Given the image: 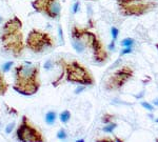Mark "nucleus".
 <instances>
[{"label": "nucleus", "instance_id": "obj_1", "mask_svg": "<svg viewBox=\"0 0 158 142\" xmlns=\"http://www.w3.org/2000/svg\"><path fill=\"white\" fill-rule=\"evenodd\" d=\"M41 87L40 65L33 62H23L14 68L13 90L25 97L38 93Z\"/></svg>", "mask_w": 158, "mask_h": 142}, {"label": "nucleus", "instance_id": "obj_2", "mask_svg": "<svg viewBox=\"0 0 158 142\" xmlns=\"http://www.w3.org/2000/svg\"><path fill=\"white\" fill-rule=\"evenodd\" d=\"M56 63L61 68V72L57 79L52 82L54 87H58L62 80L84 87H92L95 84V78L91 71L78 60L67 61L64 58H59Z\"/></svg>", "mask_w": 158, "mask_h": 142}, {"label": "nucleus", "instance_id": "obj_3", "mask_svg": "<svg viewBox=\"0 0 158 142\" xmlns=\"http://www.w3.org/2000/svg\"><path fill=\"white\" fill-rule=\"evenodd\" d=\"M56 40L49 32L32 28L25 39V47L35 54L50 52L56 47Z\"/></svg>", "mask_w": 158, "mask_h": 142}, {"label": "nucleus", "instance_id": "obj_4", "mask_svg": "<svg viewBox=\"0 0 158 142\" xmlns=\"http://www.w3.org/2000/svg\"><path fill=\"white\" fill-rule=\"evenodd\" d=\"M120 14L125 17L142 16L158 6V3L152 0H116Z\"/></svg>", "mask_w": 158, "mask_h": 142}, {"label": "nucleus", "instance_id": "obj_5", "mask_svg": "<svg viewBox=\"0 0 158 142\" xmlns=\"http://www.w3.org/2000/svg\"><path fill=\"white\" fill-rule=\"evenodd\" d=\"M98 35L90 28H81L76 24L71 28V43L75 52L78 54L84 53L86 49H91Z\"/></svg>", "mask_w": 158, "mask_h": 142}, {"label": "nucleus", "instance_id": "obj_6", "mask_svg": "<svg viewBox=\"0 0 158 142\" xmlns=\"http://www.w3.org/2000/svg\"><path fill=\"white\" fill-rule=\"evenodd\" d=\"M16 138L18 141L22 142H44L46 137L43 136L41 131L31 121L27 115H23L20 122L16 127Z\"/></svg>", "mask_w": 158, "mask_h": 142}, {"label": "nucleus", "instance_id": "obj_7", "mask_svg": "<svg viewBox=\"0 0 158 142\" xmlns=\"http://www.w3.org/2000/svg\"><path fill=\"white\" fill-rule=\"evenodd\" d=\"M134 76V70L129 65H122L110 74L104 80V87L108 92H116L125 87V84Z\"/></svg>", "mask_w": 158, "mask_h": 142}, {"label": "nucleus", "instance_id": "obj_8", "mask_svg": "<svg viewBox=\"0 0 158 142\" xmlns=\"http://www.w3.org/2000/svg\"><path fill=\"white\" fill-rule=\"evenodd\" d=\"M0 41H1L3 49L13 55L15 58L21 57L25 52V40L22 30L14 32V33H10V34H1Z\"/></svg>", "mask_w": 158, "mask_h": 142}, {"label": "nucleus", "instance_id": "obj_9", "mask_svg": "<svg viewBox=\"0 0 158 142\" xmlns=\"http://www.w3.org/2000/svg\"><path fill=\"white\" fill-rule=\"evenodd\" d=\"M31 4L38 14H42L53 20L60 18L62 5L59 0H33Z\"/></svg>", "mask_w": 158, "mask_h": 142}, {"label": "nucleus", "instance_id": "obj_10", "mask_svg": "<svg viewBox=\"0 0 158 142\" xmlns=\"http://www.w3.org/2000/svg\"><path fill=\"white\" fill-rule=\"evenodd\" d=\"M92 52H93V59L94 61L98 64H102L106 63L109 59V53L104 47L102 41L100 40V38L97 37L95 39L93 47H92Z\"/></svg>", "mask_w": 158, "mask_h": 142}, {"label": "nucleus", "instance_id": "obj_11", "mask_svg": "<svg viewBox=\"0 0 158 142\" xmlns=\"http://www.w3.org/2000/svg\"><path fill=\"white\" fill-rule=\"evenodd\" d=\"M23 28V22L21 18H19L18 16H13L12 18L7 19L2 25L1 28V34H10L14 32L20 31Z\"/></svg>", "mask_w": 158, "mask_h": 142}, {"label": "nucleus", "instance_id": "obj_12", "mask_svg": "<svg viewBox=\"0 0 158 142\" xmlns=\"http://www.w3.org/2000/svg\"><path fill=\"white\" fill-rule=\"evenodd\" d=\"M10 89V84L5 79V75L0 70V97L4 96Z\"/></svg>", "mask_w": 158, "mask_h": 142}, {"label": "nucleus", "instance_id": "obj_13", "mask_svg": "<svg viewBox=\"0 0 158 142\" xmlns=\"http://www.w3.org/2000/svg\"><path fill=\"white\" fill-rule=\"evenodd\" d=\"M58 115L55 111H49L46 112V114L44 115V121L48 125H54L56 120H57Z\"/></svg>", "mask_w": 158, "mask_h": 142}, {"label": "nucleus", "instance_id": "obj_14", "mask_svg": "<svg viewBox=\"0 0 158 142\" xmlns=\"http://www.w3.org/2000/svg\"><path fill=\"white\" fill-rule=\"evenodd\" d=\"M70 119H71V112L69 110H64L59 115V120H60V122H62L64 124L67 123L70 121Z\"/></svg>", "mask_w": 158, "mask_h": 142}, {"label": "nucleus", "instance_id": "obj_15", "mask_svg": "<svg viewBox=\"0 0 158 142\" xmlns=\"http://www.w3.org/2000/svg\"><path fill=\"white\" fill-rule=\"evenodd\" d=\"M116 116L113 114H110V113H104L102 116H101V121L104 124H108V123H111V122H114L115 120Z\"/></svg>", "mask_w": 158, "mask_h": 142}, {"label": "nucleus", "instance_id": "obj_16", "mask_svg": "<svg viewBox=\"0 0 158 142\" xmlns=\"http://www.w3.org/2000/svg\"><path fill=\"white\" fill-rule=\"evenodd\" d=\"M116 127H117V124H116L115 122H111V123L106 124V126H104L102 131L106 132V133H113V132L115 131Z\"/></svg>", "mask_w": 158, "mask_h": 142}, {"label": "nucleus", "instance_id": "obj_17", "mask_svg": "<svg viewBox=\"0 0 158 142\" xmlns=\"http://www.w3.org/2000/svg\"><path fill=\"white\" fill-rule=\"evenodd\" d=\"M58 40H59V44L63 45L64 35H63V28H62V25L61 24H58Z\"/></svg>", "mask_w": 158, "mask_h": 142}, {"label": "nucleus", "instance_id": "obj_18", "mask_svg": "<svg viewBox=\"0 0 158 142\" xmlns=\"http://www.w3.org/2000/svg\"><path fill=\"white\" fill-rule=\"evenodd\" d=\"M13 65H14V61H6L5 63H3L2 64L1 71H2L4 74H6V73H9V72L11 71V68H12Z\"/></svg>", "mask_w": 158, "mask_h": 142}, {"label": "nucleus", "instance_id": "obj_19", "mask_svg": "<svg viewBox=\"0 0 158 142\" xmlns=\"http://www.w3.org/2000/svg\"><path fill=\"white\" fill-rule=\"evenodd\" d=\"M120 45H121L122 47H133L134 45V39L133 38H125V39L120 42Z\"/></svg>", "mask_w": 158, "mask_h": 142}, {"label": "nucleus", "instance_id": "obj_20", "mask_svg": "<svg viewBox=\"0 0 158 142\" xmlns=\"http://www.w3.org/2000/svg\"><path fill=\"white\" fill-rule=\"evenodd\" d=\"M56 137H57V139H59V140H65V139H67V131L64 130V128H60V130H59L57 132V134H56Z\"/></svg>", "mask_w": 158, "mask_h": 142}, {"label": "nucleus", "instance_id": "obj_21", "mask_svg": "<svg viewBox=\"0 0 158 142\" xmlns=\"http://www.w3.org/2000/svg\"><path fill=\"white\" fill-rule=\"evenodd\" d=\"M111 35H112V40L116 42L119 35V30L117 28H115V26H112L111 28Z\"/></svg>", "mask_w": 158, "mask_h": 142}, {"label": "nucleus", "instance_id": "obj_22", "mask_svg": "<svg viewBox=\"0 0 158 142\" xmlns=\"http://www.w3.org/2000/svg\"><path fill=\"white\" fill-rule=\"evenodd\" d=\"M79 9H80V2H79L78 0L75 1L72 6V13H73V15H76L77 13L79 12Z\"/></svg>", "mask_w": 158, "mask_h": 142}, {"label": "nucleus", "instance_id": "obj_23", "mask_svg": "<svg viewBox=\"0 0 158 142\" xmlns=\"http://www.w3.org/2000/svg\"><path fill=\"white\" fill-rule=\"evenodd\" d=\"M16 126V122L15 121H13V122H11V123H9L7 125H6L5 127V133L9 135V134H11L13 132V130H14V127Z\"/></svg>", "mask_w": 158, "mask_h": 142}, {"label": "nucleus", "instance_id": "obj_24", "mask_svg": "<svg viewBox=\"0 0 158 142\" xmlns=\"http://www.w3.org/2000/svg\"><path fill=\"white\" fill-rule=\"evenodd\" d=\"M132 52H133V47H125V49H122L121 52H120V57H122V56L125 55H128V54H131Z\"/></svg>", "mask_w": 158, "mask_h": 142}, {"label": "nucleus", "instance_id": "obj_25", "mask_svg": "<svg viewBox=\"0 0 158 142\" xmlns=\"http://www.w3.org/2000/svg\"><path fill=\"white\" fill-rule=\"evenodd\" d=\"M53 64H54L53 60H52V59H49V60H48V61L44 63V70H46V71L52 70V68H53Z\"/></svg>", "mask_w": 158, "mask_h": 142}, {"label": "nucleus", "instance_id": "obj_26", "mask_svg": "<svg viewBox=\"0 0 158 142\" xmlns=\"http://www.w3.org/2000/svg\"><path fill=\"white\" fill-rule=\"evenodd\" d=\"M141 105H142V106L146 108V110H148V111H150V112H152L153 110H154V106H153L152 104H150L149 102L142 101V102H141Z\"/></svg>", "mask_w": 158, "mask_h": 142}, {"label": "nucleus", "instance_id": "obj_27", "mask_svg": "<svg viewBox=\"0 0 158 142\" xmlns=\"http://www.w3.org/2000/svg\"><path fill=\"white\" fill-rule=\"evenodd\" d=\"M97 142H115L114 138H111V137H102V138H99V139L96 140Z\"/></svg>", "mask_w": 158, "mask_h": 142}, {"label": "nucleus", "instance_id": "obj_28", "mask_svg": "<svg viewBox=\"0 0 158 142\" xmlns=\"http://www.w3.org/2000/svg\"><path fill=\"white\" fill-rule=\"evenodd\" d=\"M85 87H84V85H80V87H77L74 93H75V94H80L81 92H83V91H84Z\"/></svg>", "mask_w": 158, "mask_h": 142}, {"label": "nucleus", "instance_id": "obj_29", "mask_svg": "<svg viewBox=\"0 0 158 142\" xmlns=\"http://www.w3.org/2000/svg\"><path fill=\"white\" fill-rule=\"evenodd\" d=\"M89 28H93L95 26V21L94 20H93V19H92V17H90V19H89Z\"/></svg>", "mask_w": 158, "mask_h": 142}, {"label": "nucleus", "instance_id": "obj_30", "mask_svg": "<svg viewBox=\"0 0 158 142\" xmlns=\"http://www.w3.org/2000/svg\"><path fill=\"white\" fill-rule=\"evenodd\" d=\"M77 141H78V142H83L84 140H83V139H79V140H77Z\"/></svg>", "mask_w": 158, "mask_h": 142}, {"label": "nucleus", "instance_id": "obj_31", "mask_svg": "<svg viewBox=\"0 0 158 142\" xmlns=\"http://www.w3.org/2000/svg\"><path fill=\"white\" fill-rule=\"evenodd\" d=\"M155 47H156V49H158V43H156V44H155Z\"/></svg>", "mask_w": 158, "mask_h": 142}, {"label": "nucleus", "instance_id": "obj_32", "mask_svg": "<svg viewBox=\"0 0 158 142\" xmlns=\"http://www.w3.org/2000/svg\"><path fill=\"white\" fill-rule=\"evenodd\" d=\"M1 126H2V125H1V121H0V131H1Z\"/></svg>", "mask_w": 158, "mask_h": 142}, {"label": "nucleus", "instance_id": "obj_33", "mask_svg": "<svg viewBox=\"0 0 158 142\" xmlns=\"http://www.w3.org/2000/svg\"><path fill=\"white\" fill-rule=\"evenodd\" d=\"M86 1H97V0H86Z\"/></svg>", "mask_w": 158, "mask_h": 142}, {"label": "nucleus", "instance_id": "obj_34", "mask_svg": "<svg viewBox=\"0 0 158 142\" xmlns=\"http://www.w3.org/2000/svg\"><path fill=\"white\" fill-rule=\"evenodd\" d=\"M156 122H157V123H158V118H157V119H156Z\"/></svg>", "mask_w": 158, "mask_h": 142}]
</instances>
